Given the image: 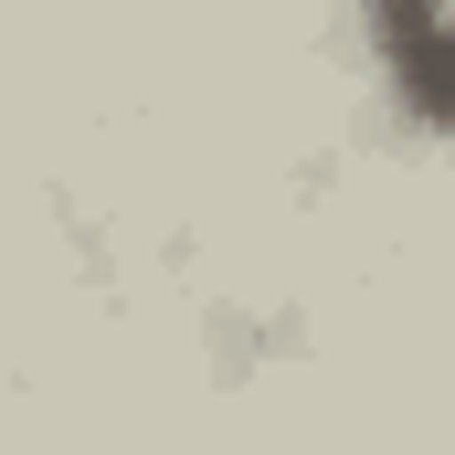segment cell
Masks as SVG:
<instances>
[{
  "mask_svg": "<svg viewBox=\"0 0 455 455\" xmlns=\"http://www.w3.org/2000/svg\"><path fill=\"white\" fill-rule=\"evenodd\" d=\"M371 53L392 64V85H403V107L413 116H445V75H455V32L435 0H403V11H381L371 21Z\"/></svg>",
  "mask_w": 455,
  "mask_h": 455,
  "instance_id": "obj_1",
  "label": "cell"
}]
</instances>
